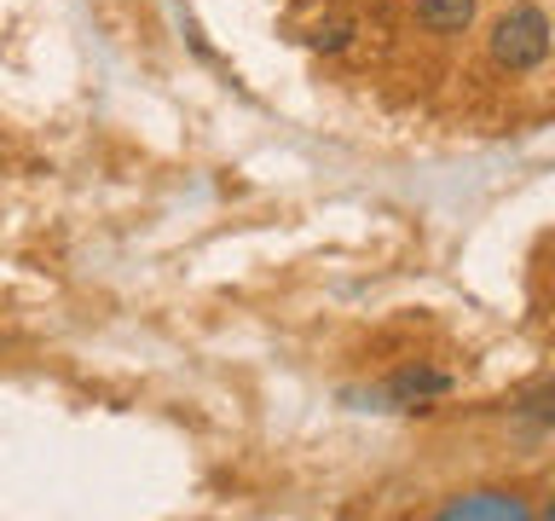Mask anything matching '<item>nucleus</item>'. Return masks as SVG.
Here are the masks:
<instances>
[{
  "label": "nucleus",
  "instance_id": "obj_1",
  "mask_svg": "<svg viewBox=\"0 0 555 521\" xmlns=\"http://www.w3.org/2000/svg\"><path fill=\"white\" fill-rule=\"evenodd\" d=\"M492 64L509 69V76H532V69H544L550 59V17L544 7H532V0H520V7H509L492 24Z\"/></svg>",
  "mask_w": 555,
  "mask_h": 521
},
{
  "label": "nucleus",
  "instance_id": "obj_2",
  "mask_svg": "<svg viewBox=\"0 0 555 521\" xmlns=\"http://www.w3.org/2000/svg\"><path fill=\"white\" fill-rule=\"evenodd\" d=\"M451 389H457V377L440 371V365H399V371L382 382V399H388L393 411H428L434 399H446Z\"/></svg>",
  "mask_w": 555,
  "mask_h": 521
},
{
  "label": "nucleus",
  "instance_id": "obj_3",
  "mask_svg": "<svg viewBox=\"0 0 555 521\" xmlns=\"http://www.w3.org/2000/svg\"><path fill=\"white\" fill-rule=\"evenodd\" d=\"M440 516H492V521H509V516H532L520 493H457L451 504H440Z\"/></svg>",
  "mask_w": 555,
  "mask_h": 521
},
{
  "label": "nucleus",
  "instance_id": "obj_4",
  "mask_svg": "<svg viewBox=\"0 0 555 521\" xmlns=\"http://www.w3.org/2000/svg\"><path fill=\"white\" fill-rule=\"evenodd\" d=\"M411 7L434 35H463L475 24V0H411Z\"/></svg>",
  "mask_w": 555,
  "mask_h": 521
},
{
  "label": "nucleus",
  "instance_id": "obj_5",
  "mask_svg": "<svg viewBox=\"0 0 555 521\" xmlns=\"http://www.w3.org/2000/svg\"><path fill=\"white\" fill-rule=\"evenodd\" d=\"M307 41L319 47V52H341L347 41H353V24H347V17H336V24H319V29L307 35Z\"/></svg>",
  "mask_w": 555,
  "mask_h": 521
}]
</instances>
